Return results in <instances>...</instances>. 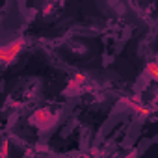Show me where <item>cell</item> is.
<instances>
[{
	"mask_svg": "<svg viewBox=\"0 0 158 158\" xmlns=\"http://www.w3.org/2000/svg\"><path fill=\"white\" fill-rule=\"evenodd\" d=\"M23 45H24V39H17V41L6 45V47H4V58H2V63H11V61L19 56V52L23 50Z\"/></svg>",
	"mask_w": 158,
	"mask_h": 158,
	"instance_id": "1",
	"label": "cell"
},
{
	"mask_svg": "<svg viewBox=\"0 0 158 158\" xmlns=\"http://www.w3.org/2000/svg\"><path fill=\"white\" fill-rule=\"evenodd\" d=\"M147 71L151 73L152 78H156V63H149V65H147Z\"/></svg>",
	"mask_w": 158,
	"mask_h": 158,
	"instance_id": "2",
	"label": "cell"
},
{
	"mask_svg": "<svg viewBox=\"0 0 158 158\" xmlns=\"http://www.w3.org/2000/svg\"><path fill=\"white\" fill-rule=\"evenodd\" d=\"M2 58H4V47H0V63H2Z\"/></svg>",
	"mask_w": 158,
	"mask_h": 158,
	"instance_id": "3",
	"label": "cell"
}]
</instances>
